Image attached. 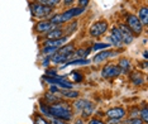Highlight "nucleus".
I'll return each mask as SVG.
<instances>
[{
    "label": "nucleus",
    "mask_w": 148,
    "mask_h": 124,
    "mask_svg": "<svg viewBox=\"0 0 148 124\" xmlns=\"http://www.w3.org/2000/svg\"><path fill=\"white\" fill-rule=\"evenodd\" d=\"M119 51L118 49H113V48H108V49H103V51H99L95 56L92 57V62L94 63H101L106 60L112 58V57H115L119 55Z\"/></svg>",
    "instance_id": "obj_7"
},
{
    "label": "nucleus",
    "mask_w": 148,
    "mask_h": 124,
    "mask_svg": "<svg viewBox=\"0 0 148 124\" xmlns=\"http://www.w3.org/2000/svg\"><path fill=\"white\" fill-rule=\"evenodd\" d=\"M72 120H73L72 124H86V122L82 118H76V119H72Z\"/></svg>",
    "instance_id": "obj_37"
},
{
    "label": "nucleus",
    "mask_w": 148,
    "mask_h": 124,
    "mask_svg": "<svg viewBox=\"0 0 148 124\" xmlns=\"http://www.w3.org/2000/svg\"><path fill=\"white\" fill-rule=\"evenodd\" d=\"M57 25H55L53 23L49 21V19H42V21H39L37 24L34 25V32L37 34H42L45 36L46 33H48L49 31H52L53 28H56Z\"/></svg>",
    "instance_id": "obj_8"
},
{
    "label": "nucleus",
    "mask_w": 148,
    "mask_h": 124,
    "mask_svg": "<svg viewBox=\"0 0 148 124\" xmlns=\"http://www.w3.org/2000/svg\"><path fill=\"white\" fill-rule=\"evenodd\" d=\"M118 28H119V31H120V36H122L123 45L128 46V45H130V43H133L134 34L130 32V29L125 25V23H119V24H118Z\"/></svg>",
    "instance_id": "obj_10"
},
{
    "label": "nucleus",
    "mask_w": 148,
    "mask_h": 124,
    "mask_svg": "<svg viewBox=\"0 0 148 124\" xmlns=\"http://www.w3.org/2000/svg\"><path fill=\"white\" fill-rule=\"evenodd\" d=\"M29 10L33 18L36 19H48L51 15H53V9L49 8L47 5H43L41 3H38L37 0L29 3Z\"/></svg>",
    "instance_id": "obj_3"
},
{
    "label": "nucleus",
    "mask_w": 148,
    "mask_h": 124,
    "mask_svg": "<svg viewBox=\"0 0 148 124\" xmlns=\"http://www.w3.org/2000/svg\"><path fill=\"white\" fill-rule=\"evenodd\" d=\"M86 124H105V122L99 116H90V119L87 120Z\"/></svg>",
    "instance_id": "obj_29"
},
{
    "label": "nucleus",
    "mask_w": 148,
    "mask_h": 124,
    "mask_svg": "<svg viewBox=\"0 0 148 124\" xmlns=\"http://www.w3.org/2000/svg\"><path fill=\"white\" fill-rule=\"evenodd\" d=\"M91 51V47H89V48H84V47H80V48L75 49V52H73V56L76 57V58H86V56L90 53ZM72 56V57H73Z\"/></svg>",
    "instance_id": "obj_22"
},
{
    "label": "nucleus",
    "mask_w": 148,
    "mask_h": 124,
    "mask_svg": "<svg viewBox=\"0 0 148 124\" xmlns=\"http://www.w3.org/2000/svg\"><path fill=\"white\" fill-rule=\"evenodd\" d=\"M46 76H49V77H56V76H58V73H57V70L48 67L46 70Z\"/></svg>",
    "instance_id": "obj_30"
},
{
    "label": "nucleus",
    "mask_w": 148,
    "mask_h": 124,
    "mask_svg": "<svg viewBox=\"0 0 148 124\" xmlns=\"http://www.w3.org/2000/svg\"><path fill=\"white\" fill-rule=\"evenodd\" d=\"M57 52V48H53V47H43L41 48V55H43L45 57L47 56H52L55 55V53Z\"/></svg>",
    "instance_id": "obj_27"
},
{
    "label": "nucleus",
    "mask_w": 148,
    "mask_h": 124,
    "mask_svg": "<svg viewBox=\"0 0 148 124\" xmlns=\"http://www.w3.org/2000/svg\"><path fill=\"white\" fill-rule=\"evenodd\" d=\"M86 9L85 8H79V6H73V8H69L66 10H63L62 13H57V14H53L49 16V21H51L55 25H63L66 23H70L73 18L81 15Z\"/></svg>",
    "instance_id": "obj_2"
},
{
    "label": "nucleus",
    "mask_w": 148,
    "mask_h": 124,
    "mask_svg": "<svg viewBox=\"0 0 148 124\" xmlns=\"http://www.w3.org/2000/svg\"><path fill=\"white\" fill-rule=\"evenodd\" d=\"M71 77H72V81L76 82V84H80L84 81V73L81 71H77V70H75V71L71 72Z\"/></svg>",
    "instance_id": "obj_26"
},
{
    "label": "nucleus",
    "mask_w": 148,
    "mask_h": 124,
    "mask_svg": "<svg viewBox=\"0 0 148 124\" xmlns=\"http://www.w3.org/2000/svg\"><path fill=\"white\" fill-rule=\"evenodd\" d=\"M69 41H70V36H63L62 38H58V39H43L42 46L43 47H53V48L58 49L60 47L66 45Z\"/></svg>",
    "instance_id": "obj_12"
},
{
    "label": "nucleus",
    "mask_w": 148,
    "mask_h": 124,
    "mask_svg": "<svg viewBox=\"0 0 148 124\" xmlns=\"http://www.w3.org/2000/svg\"><path fill=\"white\" fill-rule=\"evenodd\" d=\"M77 1V6L79 8H87V5H89V3H90V0H76Z\"/></svg>",
    "instance_id": "obj_32"
},
{
    "label": "nucleus",
    "mask_w": 148,
    "mask_h": 124,
    "mask_svg": "<svg viewBox=\"0 0 148 124\" xmlns=\"http://www.w3.org/2000/svg\"><path fill=\"white\" fill-rule=\"evenodd\" d=\"M108 28H109V23L106 21H104V19H101V21L92 23V25L89 28V34H90V37H92V38H99V37L105 34Z\"/></svg>",
    "instance_id": "obj_5"
},
{
    "label": "nucleus",
    "mask_w": 148,
    "mask_h": 124,
    "mask_svg": "<svg viewBox=\"0 0 148 124\" xmlns=\"http://www.w3.org/2000/svg\"><path fill=\"white\" fill-rule=\"evenodd\" d=\"M139 118L144 124H148V106L146 101H143L142 105L139 106Z\"/></svg>",
    "instance_id": "obj_21"
},
{
    "label": "nucleus",
    "mask_w": 148,
    "mask_h": 124,
    "mask_svg": "<svg viewBox=\"0 0 148 124\" xmlns=\"http://www.w3.org/2000/svg\"><path fill=\"white\" fill-rule=\"evenodd\" d=\"M37 1L41 3V4H43V5H47V6H49V8L55 9L56 6H58L60 4H61L62 0H37Z\"/></svg>",
    "instance_id": "obj_25"
},
{
    "label": "nucleus",
    "mask_w": 148,
    "mask_h": 124,
    "mask_svg": "<svg viewBox=\"0 0 148 124\" xmlns=\"http://www.w3.org/2000/svg\"><path fill=\"white\" fill-rule=\"evenodd\" d=\"M109 43L110 46H114L115 48H119V47L123 46V41H122V36H120V31L118 28V25L112 27L110 29V34H109Z\"/></svg>",
    "instance_id": "obj_11"
},
{
    "label": "nucleus",
    "mask_w": 148,
    "mask_h": 124,
    "mask_svg": "<svg viewBox=\"0 0 148 124\" xmlns=\"http://www.w3.org/2000/svg\"><path fill=\"white\" fill-rule=\"evenodd\" d=\"M76 49V45L73 42H67L66 45H63L62 47H60L58 49H57L56 53H60V55H66V56H70L72 57L73 56V52H75Z\"/></svg>",
    "instance_id": "obj_15"
},
{
    "label": "nucleus",
    "mask_w": 148,
    "mask_h": 124,
    "mask_svg": "<svg viewBox=\"0 0 148 124\" xmlns=\"http://www.w3.org/2000/svg\"><path fill=\"white\" fill-rule=\"evenodd\" d=\"M48 110H49V115L52 118L61 119L65 120V122H71L73 119L72 106L65 100H60L57 103L48 104Z\"/></svg>",
    "instance_id": "obj_1"
},
{
    "label": "nucleus",
    "mask_w": 148,
    "mask_h": 124,
    "mask_svg": "<svg viewBox=\"0 0 148 124\" xmlns=\"http://www.w3.org/2000/svg\"><path fill=\"white\" fill-rule=\"evenodd\" d=\"M138 19H139V22L142 23L143 27H147L148 24V8L147 6H142V8L138 10Z\"/></svg>",
    "instance_id": "obj_18"
},
{
    "label": "nucleus",
    "mask_w": 148,
    "mask_h": 124,
    "mask_svg": "<svg viewBox=\"0 0 148 124\" xmlns=\"http://www.w3.org/2000/svg\"><path fill=\"white\" fill-rule=\"evenodd\" d=\"M48 91L52 92V94H58L60 92V88L58 86H56V85H51L49 86V89H48Z\"/></svg>",
    "instance_id": "obj_34"
},
{
    "label": "nucleus",
    "mask_w": 148,
    "mask_h": 124,
    "mask_svg": "<svg viewBox=\"0 0 148 124\" xmlns=\"http://www.w3.org/2000/svg\"><path fill=\"white\" fill-rule=\"evenodd\" d=\"M125 25L128 28L130 29V32L136 36H140L142 33L144 32L143 28L144 27L142 25V23L139 22V19H138L137 15L134 14H127V18H125Z\"/></svg>",
    "instance_id": "obj_4"
},
{
    "label": "nucleus",
    "mask_w": 148,
    "mask_h": 124,
    "mask_svg": "<svg viewBox=\"0 0 148 124\" xmlns=\"http://www.w3.org/2000/svg\"><path fill=\"white\" fill-rule=\"evenodd\" d=\"M63 36H67L65 33V29H63L62 25H58L56 28H53L52 31H49L48 33H46L45 39H58V38H62Z\"/></svg>",
    "instance_id": "obj_14"
},
{
    "label": "nucleus",
    "mask_w": 148,
    "mask_h": 124,
    "mask_svg": "<svg viewBox=\"0 0 148 124\" xmlns=\"http://www.w3.org/2000/svg\"><path fill=\"white\" fill-rule=\"evenodd\" d=\"M49 63H51V56L45 57V60H43V62H42V66L43 67H48Z\"/></svg>",
    "instance_id": "obj_33"
},
{
    "label": "nucleus",
    "mask_w": 148,
    "mask_h": 124,
    "mask_svg": "<svg viewBox=\"0 0 148 124\" xmlns=\"http://www.w3.org/2000/svg\"><path fill=\"white\" fill-rule=\"evenodd\" d=\"M128 77H129L130 82L136 86H142L146 82V77L140 71H130L128 73Z\"/></svg>",
    "instance_id": "obj_13"
},
{
    "label": "nucleus",
    "mask_w": 148,
    "mask_h": 124,
    "mask_svg": "<svg viewBox=\"0 0 148 124\" xmlns=\"http://www.w3.org/2000/svg\"><path fill=\"white\" fill-rule=\"evenodd\" d=\"M143 57H144V60L148 58V51H144V52H143Z\"/></svg>",
    "instance_id": "obj_38"
},
{
    "label": "nucleus",
    "mask_w": 148,
    "mask_h": 124,
    "mask_svg": "<svg viewBox=\"0 0 148 124\" xmlns=\"http://www.w3.org/2000/svg\"><path fill=\"white\" fill-rule=\"evenodd\" d=\"M33 124H51V120L46 118L45 115H42L41 113H34L32 115Z\"/></svg>",
    "instance_id": "obj_20"
},
{
    "label": "nucleus",
    "mask_w": 148,
    "mask_h": 124,
    "mask_svg": "<svg viewBox=\"0 0 148 124\" xmlns=\"http://www.w3.org/2000/svg\"><path fill=\"white\" fill-rule=\"evenodd\" d=\"M118 67L120 69V71H122V73H129L130 71H132V61H130L129 58H125V57H123V58H119V61H118Z\"/></svg>",
    "instance_id": "obj_16"
},
{
    "label": "nucleus",
    "mask_w": 148,
    "mask_h": 124,
    "mask_svg": "<svg viewBox=\"0 0 148 124\" xmlns=\"http://www.w3.org/2000/svg\"><path fill=\"white\" fill-rule=\"evenodd\" d=\"M51 124H69L65 120H61V119H56V118H52L51 119Z\"/></svg>",
    "instance_id": "obj_35"
},
{
    "label": "nucleus",
    "mask_w": 148,
    "mask_h": 124,
    "mask_svg": "<svg viewBox=\"0 0 148 124\" xmlns=\"http://www.w3.org/2000/svg\"><path fill=\"white\" fill-rule=\"evenodd\" d=\"M105 115L108 119H116V120H123L127 115V110L123 106H114L105 112Z\"/></svg>",
    "instance_id": "obj_9"
},
{
    "label": "nucleus",
    "mask_w": 148,
    "mask_h": 124,
    "mask_svg": "<svg viewBox=\"0 0 148 124\" xmlns=\"http://www.w3.org/2000/svg\"><path fill=\"white\" fill-rule=\"evenodd\" d=\"M47 104H53V103H57V101H60V99L58 96H57V94H52V92H49V91H47L45 92V95H43V98H42Z\"/></svg>",
    "instance_id": "obj_23"
},
{
    "label": "nucleus",
    "mask_w": 148,
    "mask_h": 124,
    "mask_svg": "<svg viewBox=\"0 0 148 124\" xmlns=\"http://www.w3.org/2000/svg\"><path fill=\"white\" fill-rule=\"evenodd\" d=\"M123 124H144L142 122V119L139 116H136V118H128L123 122Z\"/></svg>",
    "instance_id": "obj_28"
},
{
    "label": "nucleus",
    "mask_w": 148,
    "mask_h": 124,
    "mask_svg": "<svg viewBox=\"0 0 148 124\" xmlns=\"http://www.w3.org/2000/svg\"><path fill=\"white\" fill-rule=\"evenodd\" d=\"M110 43H101V42H95L91 47V51L97 52V51H103V49H108L110 48Z\"/></svg>",
    "instance_id": "obj_24"
},
{
    "label": "nucleus",
    "mask_w": 148,
    "mask_h": 124,
    "mask_svg": "<svg viewBox=\"0 0 148 124\" xmlns=\"http://www.w3.org/2000/svg\"><path fill=\"white\" fill-rule=\"evenodd\" d=\"M119 75H122V71L118 67L116 63H106L105 66L101 69V76L106 80L118 77Z\"/></svg>",
    "instance_id": "obj_6"
},
{
    "label": "nucleus",
    "mask_w": 148,
    "mask_h": 124,
    "mask_svg": "<svg viewBox=\"0 0 148 124\" xmlns=\"http://www.w3.org/2000/svg\"><path fill=\"white\" fill-rule=\"evenodd\" d=\"M129 118H136V116H139V106H136V108H133V109H130L129 110Z\"/></svg>",
    "instance_id": "obj_31"
},
{
    "label": "nucleus",
    "mask_w": 148,
    "mask_h": 124,
    "mask_svg": "<svg viewBox=\"0 0 148 124\" xmlns=\"http://www.w3.org/2000/svg\"><path fill=\"white\" fill-rule=\"evenodd\" d=\"M60 95L65 99H77L80 98V92L79 91H75L72 89H63V90H60Z\"/></svg>",
    "instance_id": "obj_17"
},
{
    "label": "nucleus",
    "mask_w": 148,
    "mask_h": 124,
    "mask_svg": "<svg viewBox=\"0 0 148 124\" xmlns=\"http://www.w3.org/2000/svg\"><path fill=\"white\" fill-rule=\"evenodd\" d=\"M75 1H76V0H62V4H63V6L69 8V6H71Z\"/></svg>",
    "instance_id": "obj_36"
},
{
    "label": "nucleus",
    "mask_w": 148,
    "mask_h": 124,
    "mask_svg": "<svg viewBox=\"0 0 148 124\" xmlns=\"http://www.w3.org/2000/svg\"><path fill=\"white\" fill-rule=\"evenodd\" d=\"M90 60L87 58H75V60H69V61L65 62V65H62V69L67 67V66H72V65H79V66H82V65H90Z\"/></svg>",
    "instance_id": "obj_19"
}]
</instances>
